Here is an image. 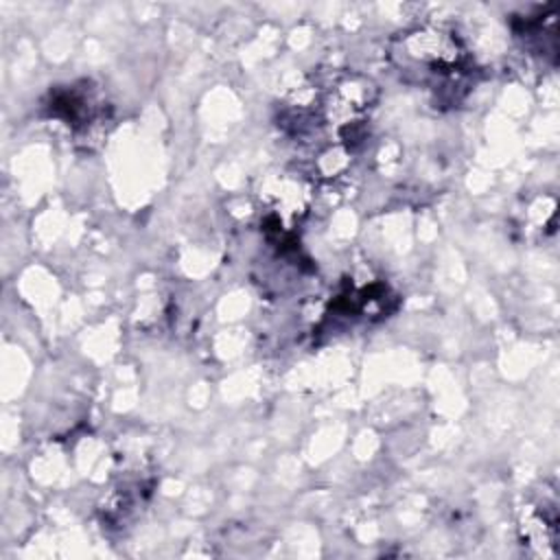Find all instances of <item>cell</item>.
<instances>
[{
  "label": "cell",
  "instance_id": "1",
  "mask_svg": "<svg viewBox=\"0 0 560 560\" xmlns=\"http://www.w3.org/2000/svg\"><path fill=\"white\" fill-rule=\"evenodd\" d=\"M400 55L435 74H451L464 63V48L455 33L435 26L407 33L400 42Z\"/></svg>",
  "mask_w": 560,
  "mask_h": 560
}]
</instances>
